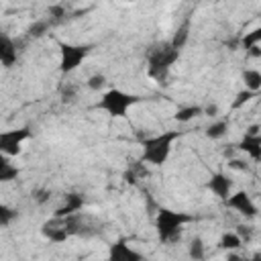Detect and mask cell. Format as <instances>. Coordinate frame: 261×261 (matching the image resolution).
<instances>
[{"label": "cell", "mask_w": 261, "mask_h": 261, "mask_svg": "<svg viewBox=\"0 0 261 261\" xmlns=\"http://www.w3.org/2000/svg\"><path fill=\"white\" fill-rule=\"evenodd\" d=\"M86 86H88L92 92H98V90H102V88L106 86V77H104V73H92V75L88 77Z\"/></svg>", "instance_id": "cell-17"}, {"label": "cell", "mask_w": 261, "mask_h": 261, "mask_svg": "<svg viewBox=\"0 0 261 261\" xmlns=\"http://www.w3.org/2000/svg\"><path fill=\"white\" fill-rule=\"evenodd\" d=\"M110 261H141V255L126 243H116L110 247Z\"/></svg>", "instance_id": "cell-8"}, {"label": "cell", "mask_w": 261, "mask_h": 261, "mask_svg": "<svg viewBox=\"0 0 261 261\" xmlns=\"http://www.w3.org/2000/svg\"><path fill=\"white\" fill-rule=\"evenodd\" d=\"M135 102H137V96H130V94H126L122 90H110V92H106L102 96L98 106L102 110H106L110 116H124L128 106H133Z\"/></svg>", "instance_id": "cell-2"}, {"label": "cell", "mask_w": 261, "mask_h": 261, "mask_svg": "<svg viewBox=\"0 0 261 261\" xmlns=\"http://www.w3.org/2000/svg\"><path fill=\"white\" fill-rule=\"evenodd\" d=\"M239 149L245 151L251 159L259 161V159H261V135H249V133H247L245 139L241 141Z\"/></svg>", "instance_id": "cell-10"}, {"label": "cell", "mask_w": 261, "mask_h": 261, "mask_svg": "<svg viewBox=\"0 0 261 261\" xmlns=\"http://www.w3.org/2000/svg\"><path fill=\"white\" fill-rule=\"evenodd\" d=\"M188 220V216H181L171 210H161L157 216V230L159 239L163 243H175L181 237V224Z\"/></svg>", "instance_id": "cell-1"}, {"label": "cell", "mask_w": 261, "mask_h": 261, "mask_svg": "<svg viewBox=\"0 0 261 261\" xmlns=\"http://www.w3.org/2000/svg\"><path fill=\"white\" fill-rule=\"evenodd\" d=\"M226 130H228V124L224 120H214V122H210L206 126V137L212 139V141H218V139H222L226 135Z\"/></svg>", "instance_id": "cell-15"}, {"label": "cell", "mask_w": 261, "mask_h": 261, "mask_svg": "<svg viewBox=\"0 0 261 261\" xmlns=\"http://www.w3.org/2000/svg\"><path fill=\"white\" fill-rule=\"evenodd\" d=\"M177 55H179V51H177L171 43H169V45H163V47H159V49H155V51L149 55V73H151V75H159V73L167 71V69L175 63Z\"/></svg>", "instance_id": "cell-4"}, {"label": "cell", "mask_w": 261, "mask_h": 261, "mask_svg": "<svg viewBox=\"0 0 261 261\" xmlns=\"http://www.w3.org/2000/svg\"><path fill=\"white\" fill-rule=\"evenodd\" d=\"M0 59H2L4 67H10L12 61H16V49L8 37H2V41H0Z\"/></svg>", "instance_id": "cell-12"}, {"label": "cell", "mask_w": 261, "mask_h": 261, "mask_svg": "<svg viewBox=\"0 0 261 261\" xmlns=\"http://www.w3.org/2000/svg\"><path fill=\"white\" fill-rule=\"evenodd\" d=\"M202 114H206V116H212V118H216V116H218V106H216V104H210V106L202 108Z\"/></svg>", "instance_id": "cell-22"}, {"label": "cell", "mask_w": 261, "mask_h": 261, "mask_svg": "<svg viewBox=\"0 0 261 261\" xmlns=\"http://www.w3.org/2000/svg\"><path fill=\"white\" fill-rule=\"evenodd\" d=\"M226 206L232 208V210H237V212L243 214L245 218H253V216H257V206H255L253 198H251L247 192H243V190L230 194V196L226 198Z\"/></svg>", "instance_id": "cell-5"}, {"label": "cell", "mask_w": 261, "mask_h": 261, "mask_svg": "<svg viewBox=\"0 0 261 261\" xmlns=\"http://www.w3.org/2000/svg\"><path fill=\"white\" fill-rule=\"evenodd\" d=\"M241 77H243V84H245L247 92H251V94L261 92V71H259V69L247 67V69H243Z\"/></svg>", "instance_id": "cell-11"}, {"label": "cell", "mask_w": 261, "mask_h": 261, "mask_svg": "<svg viewBox=\"0 0 261 261\" xmlns=\"http://www.w3.org/2000/svg\"><path fill=\"white\" fill-rule=\"evenodd\" d=\"M226 261H247V257H241V255H239V253L234 251V253H228Z\"/></svg>", "instance_id": "cell-23"}, {"label": "cell", "mask_w": 261, "mask_h": 261, "mask_svg": "<svg viewBox=\"0 0 261 261\" xmlns=\"http://www.w3.org/2000/svg\"><path fill=\"white\" fill-rule=\"evenodd\" d=\"M29 137V133L27 130H18V133H4L2 135V151L6 153V155H16L20 149V141L22 139H27Z\"/></svg>", "instance_id": "cell-9"}, {"label": "cell", "mask_w": 261, "mask_h": 261, "mask_svg": "<svg viewBox=\"0 0 261 261\" xmlns=\"http://www.w3.org/2000/svg\"><path fill=\"white\" fill-rule=\"evenodd\" d=\"M208 188L212 190V194L214 196H218V198H222V200H226L228 196H230V190H232V181H230V177L226 175V173H214L212 177H210V181H208Z\"/></svg>", "instance_id": "cell-7"}, {"label": "cell", "mask_w": 261, "mask_h": 261, "mask_svg": "<svg viewBox=\"0 0 261 261\" xmlns=\"http://www.w3.org/2000/svg\"><path fill=\"white\" fill-rule=\"evenodd\" d=\"M198 114H202V108H200V106H190V108H179L177 114H175V118H177L179 122H188V120H192V118L198 116Z\"/></svg>", "instance_id": "cell-16"}, {"label": "cell", "mask_w": 261, "mask_h": 261, "mask_svg": "<svg viewBox=\"0 0 261 261\" xmlns=\"http://www.w3.org/2000/svg\"><path fill=\"white\" fill-rule=\"evenodd\" d=\"M234 232L241 237V241H249L251 239V226H247V224H239Z\"/></svg>", "instance_id": "cell-21"}, {"label": "cell", "mask_w": 261, "mask_h": 261, "mask_svg": "<svg viewBox=\"0 0 261 261\" xmlns=\"http://www.w3.org/2000/svg\"><path fill=\"white\" fill-rule=\"evenodd\" d=\"M12 173H16V167H10V165L4 161V163L0 165V179H4V181H6V179H10V175H12Z\"/></svg>", "instance_id": "cell-20"}, {"label": "cell", "mask_w": 261, "mask_h": 261, "mask_svg": "<svg viewBox=\"0 0 261 261\" xmlns=\"http://www.w3.org/2000/svg\"><path fill=\"white\" fill-rule=\"evenodd\" d=\"M88 55V47H80V45H63L61 47V69L67 73L71 69H75L82 59Z\"/></svg>", "instance_id": "cell-6"}, {"label": "cell", "mask_w": 261, "mask_h": 261, "mask_svg": "<svg viewBox=\"0 0 261 261\" xmlns=\"http://www.w3.org/2000/svg\"><path fill=\"white\" fill-rule=\"evenodd\" d=\"M228 167L234 169V171H247L249 169V163L245 159H239V157H230L228 159Z\"/></svg>", "instance_id": "cell-19"}, {"label": "cell", "mask_w": 261, "mask_h": 261, "mask_svg": "<svg viewBox=\"0 0 261 261\" xmlns=\"http://www.w3.org/2000/svg\"><path fill=\"white\" fill-rule=\"evenodd\" d=\"M175 137L177 135L171 133V135H161V137H155V139L147 141L145 143V155H143V159L149 161V163H153V165H161L167 159V155L171 151V143H173Z\"/></svg>", "instance_id": "cell-3"}, {"label": "cell", "mask_w": 261, "mask_h": 261, "mask_svg": "<svg viewBox=\"0 0 261 261\" xmlns=\"http://www.w3.org/2000/svg\"><path fill=\"white\" fill-rule=\"evenodd\" d=\"M188 255H190L192 261H204V257H206V245H204V241H202L200 237H194V239L190 241V245H188Z\"/></svg>", "instance_id": "cell-13"}, {"label": "cell", "mask_w": 261, "mask_h": 261, "mask_svg": "<svg viewBox=\"0 0 261 261\" xmlns=\"http://www.w3.org/2000/svg\"><path fill=\"white\" fill-rule=\"evenodd\" d=\"M220 247L224 251H228V253H234V251H239L243 247V241H241V237L237 232H224L220 237Z\"/></svg>", "instance_id": "cell-14"}, {"label": "cell", "mask_w": 261, "mask_h": 261, "mask_svg": "<svg viewBox=\"0 0 261 261\" xmlns=\"http://www.w3.org/2000/svg\"><path fill=\"white\" fill-rule=\"evenodd\" d=\"M259 43H261V27H259V29H255L253 33H247V35L243 37V45H245L247 49L259 47Z\"/></svg>", "instance_id": "cell-18"}]
</instances>
